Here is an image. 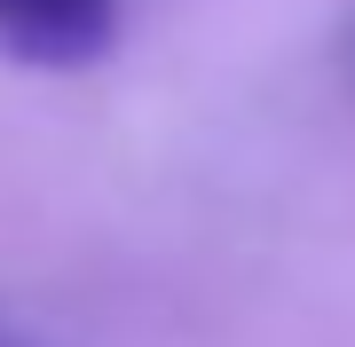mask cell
Instances as JSON below:
<instances>
[{"mask_svg":"<svg viewBox=\"0 0 355 347\" xmlns=\"http://www.w3.org/2000/svg\"><path fill=\"white\" fill-rule=\"evenodd\" d=\"M119 39V0H0V55L32 71H79Z\"/></svg>","mask_w":355,"mask_h":347,"instance_id":"obj_1","label":"cell"},{"mask_svg":"<svg viewBox=\"0 0 355 347\" xmlns=\"http://www.w3.org/2000/svg\"><path fill=\"white\" fill-rule=\"evenodd\" d=\"M340 64L355 71V16H347V32H340Z\"/></svg>","mask_w":355,"mask_h":347,"instance_id":"obj_2","label":"cell"},{"mask_svg":"<svg viewBox=\"0 0 355 347\" xmlns=\"http://www.w3.org/2000/svg\"><path fill=\"white\" fill-rule=\"evenodd\" d=\"M0 347H32V339H24V332H16V323H8V316H0Z\"/></svg>","mask_w":355,"mask_h":347,"instance_id":"obj_3","label":"cell"}]
</instances>
